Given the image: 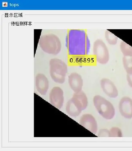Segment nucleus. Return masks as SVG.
Instances as JSON below:
<instances>
[{"mask_svg":"<svg viewBox=\"0 0 132 151\" xmlns=\"http://www.w3.org/2000/svg\"><path fill=\"white\" fill-rule=\"evenodd\" d=\"M93 103L96 109L102 117L107 120L114 118L115 109L113 104L105 98L100 95H96L93 97Z\"/></svg>","mask_w":132,"mask_h":151,"instance_id":"7ed1b4c3","label":"nucleus"},{"mask_svg":"<svg viewBox=\"0 0 132 151\" xmlns=\"http://www.w3.org/2000/svg\"><path fill=\"white\" fill-rule=\"evenodd\" d=\"M39 45L44 52L53 55L59 54L62 47L59 37L52 33L43 35L39 40Z\"/></svg>","mask_w":132,"mask_h":151,"instance_id":"f257e3e1","label":"nucleus"},{"mask_svg":"<svg viewBox=\"0 0 132 151\" xmlns=\"http://www.w3.org/2000/svg\"><path fill=\"white\" fill-rule=\"evenodd\" d=\"M35 85L37 91L42 95H45L49 90V80L43 74H37L35 78Z\"/></svg>","mask_w":132,"mask_h":151,"instance_id":"9d476101","label":"nucleus"},{"mask_svg":"<svg viewBox=\"0 0 132 151\" xmlns=\"http://www.w3.org/2000/svg\"><path fill=\"white\" fill-rule=\"evenodd\" d=\"M100 85L103 91L108 96L116 98L118 96V91L116 85L109 78H103L100 81Z\"/></svg>","mask_w":132,"mask_h":151,"instance_id":"423d86ee","label":"nucleus"},{"mask_svg":"<svg viewBox=\"0 0 132 151\" xmlns=\"http://www.w3.org/2000/svg\"><path fill=\"white\" fill-rule=\"evenodd\" d=\"M68 82L70 88L75 93L81 91L83 86V80L78 73H72L68 76Z\"/></svg>","mask_w":132,"mask_h":151,"instance_id":"1a4fd4ad","label":"nucleus"},{"mask_svg":"<svg viewBox=\"0 0 132 151\" xmlns=\"http://www.w3.org/2000/svg\"><path fill=\"white\" fill-rule=\"evenodd\" d=\"M68 67L62 60L54 58L49 61V73L51 78L54 81L59 84H63L66 81Z\"/></svg>","mask_w":132,"mask_h":151,"instance_id":"f03ea898","label":"nucleus"},{"mask_svg":"<svg viewBox=\"0 0 132 151\" xmlns=\"http://www.w3.org/2000/svg\"><path fill=\"white\" fill-rule=\"evenodd\" d=\"M80 123L89 131L96 134L97 131V124L95 117L90 114H85L81 117Z\"/></svg>","mask_w":132,"mask_h":151,"instance_id":"6e6552de","label":"nucleus"},{"mask_svg":"<svg viewBox=\"0 0 132 151\" xmlns=\"http://www.w3.org/2000/svg\"><path fill=\"white\" fill-rule=\"evenodd\" d=\"M98 135L99 137H109V131L107 129H101Z\"/></svg>","mask_w":132,"mask_h":151,"instance_id":"f3484780","label":"nucleus"},{"mask_svg":"<svg viewBox=\"0 0 132 151\" xmlns=\"http://www.w3.org/2000/svg\"><path fill=\"white\" fill-rule=\"evenodd\" d=\"M75 104L82 111L86 109L88 106V99L86 94L81 91L75 93L71 99Z\"/></svg>","mask_w":132,"mask_h":151,"instance_id":"9b49d317","label":"nucleus"},{"mask_svg":"<svg viewBox=\"0 0 132 151\" xmlns=\"http://www.w3.org/2000/svg\"><path fill=\"white\" fill-rule=\"evenodd\" d=\"M122 63L127 74L132 75V57H123Z\"/></svg>","mask_w":132,"mask_h":151,"instance_id":"ddd939ff","label":"nucleus"},{"mask_svg":"<svg viewBox=\"0 0 132 151\" xmlns=\"http://www.w3.org/2000/svg\"><path fill=\"white\" fill-rule=\"evenodd\" d=\"M49 99L50 102L53 106L57 109H61L64 100L62 89L59 87H54L50 93Z\"/></svg>","mask_w":132,"mask_h":151,"instance_id":"39448f33","label":"nucleus"},{"mask_svg":"<svg viewBox=\"0 0 132 151\" xmlns=\"http://www.w3.org/2000/svg\"><path fill=\"white\" fill-rule=\"evenodd\" d=\"M92 50L98 63L101 65H106L108 63L110 59L109 50L102 39H97L95 41Z\"/></svg>","mask_w":132,"mask_h":151,"instance_id":"20e7f679","label":"nucleus"},{"mask_svg":"<svg viewBox=\"0 0 132 151\" xmlns=\"http://www.w3.org/2000/svg\"><path fill=\"white\" fill-rule=\"evenodd\" d=\"M120 50L124 56L132 57V47L124 42L120 44Z\"/></svg>","mask_w":132,"mask_h":151,"instance_id":"4468645a","label":"nucleus"},{"mask_svg":"<svg viewBox=\"0 0 132 151\" xmlns=\"http://www.w3.org/2000/svg\"><path fill=\"white\" fill-rule=\"evenodd\" d=\"M126 78L128 85L132 88V75H127Z\"/></svg>","mask_w":132,"mask_h":151,"instance_id":"a211bd4d","label":"nucleus"},{"mask_svg":"<svg viewBox=\"0 0 132 151\" xmlns=\"http://www.w3.org/2000/svg\"><path fill=\"white\" fill-rule=\"evenodd\" d=\"M109 131V137H122V133L121 130L117 127H114L111 129Z\"/></svg>","mask_w":132,"mask_h":151,"instance_id":"dca6fc26","label":"nucleus"},{"mask_svg":"<svg viewBox=\"0 0 132 151\" xmlns=\"http://www.w3.org/2000/svg\"><path fill=\"white\" fill-rule=\"evenodd\" d=\"M66 111L68 114L72 117H76L81 113L82 111L75 105L74 102L70 99L66 104Z\"/></svg>","mask_w":132,"mask_h":151,"instance_id":"f8f14e48","label":"nucleus"},{"mask_svg":"<svg viewBox=\"0 0 132 151\" xmlns=\"http://www.w3.org/2000/svg\"><path fill=\"white\" fill-rule=\"evenodd\" d=\"M104 36L106 41L110 45H115L117 44L118 40L117 37L108 30H106Z\"/></svg>","mask_w":132,"mask_h":151,"instance_id":"2eb2a0df","label":"nucleus"},{"mask_svg":"<svg viewBox=\"0 0 132 151\" xmlns=\"http://www.w3.org/2000/svg\"><path fill=\"white\" fill-rule=\"evenodd\" d=\"M119 109L121 115L126 118H132V99L130 98L125 96L120 100Z\"/></svg>","mask_w":132,"mask_h":151,"instance_id":"0eeeda50","label":"nucleus"}]
</instances>
